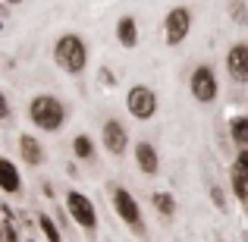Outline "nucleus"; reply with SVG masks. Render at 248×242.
<instances>
[{"instance_id": "nucleus-6", "label": "nucleus", "mask_w": 248, "mask_h": 242, "mask_svg": "<svg viewBox=\"0 0 248 242\" xmlns=\"http://www.w3.org/2000/svg\"><path fill=\"white\" fill-rule=\"evenodd\" d=\"M188 88H192V97L201 104H211L214 97H217V76H214L211 66H198L192 73V82H188Z\"/></svg>"}, {"instance_id": "nucleus-24", "label": "nucleus", "mask_w": 248, "mask_h": 242, "mask_svg": "<svg viewBox=\"0 0 248 242\" xmlns=\"http://www.w3.org/2000/svg\"><path fill=\"white\" fill-rule=\"evenodd\" d=\"M0 29H3V16H0Z\"/></svg>"}, {"instance_id": "nucleus-23", "label": "nucleus", "mask_w": 248, "mask_h": 242, "mask_svg": "<svg viewBox=\"0 0 248 242\" xmlns=\"http://www.w3.org/2000/svg\"><path fill=\"white\" fill-rule=\"evenodd\" d=\"M6 3H22V0H6Z\"/></svg>"}, {"instance_id": "nucleus-9", "label": "nucleus", "mask_w": 248, "mask_h": 242, "mask_svg": "<svg viewBox=\"0 0 248 242\" xmlns=\"http://www.w3.org/2000/svg\"><path fill=\"white\" fill-rule=\"evenodd\" d=\"M226 69L236 82H248V44H236L226 54Z\"/></svg>"}, {"instance_id": "nucleus-3", "label": "nucleus", "mask_w": 248, "mask_h": 242, "mask_svg": "<svg viewBox=\"0 0 248 242\" xmlns=\"http://www.w3.org/2000/svg\"><path fill=\"white\" fill-rule=\"evenodd\" d=\"M188 29H192V13H188L186 6H173L164 19V41L170 48H176V44L186 41Z\"/></svg>"}, {"instance_id": "nucleus-22", "label": "nucleus", "mask_w": 248, "mask_h": 242, "mask_svg": "<svg viewBox=\"0 0 248 242\" xmlns=\"http://www.w3.org/2000/svg\"><path fill=\"white\" fill-rule=\"evenodd\" d=\"M10 116V104H6V97L0 95V120H6Z\"/></svg>"}, {"instance_id": "nucleus-10", "label": "nucleus", "mask_w": 248, "mask_h": 242, "mask_svg": "<svg viewBox=\"0 0 248 242\" xmlns=\"http://www.w3.org/2000/svg\"><path fill=\"white\" fill-rule=\"evenodd\" d=\"M135 161H139V170L145 176H154L157 167H160L157 151H154V145H148V142H139V145H135Z\"/></svg>"}, {"instance_id": "nucleus-11", "label": "nucleus", "mask_w": 248, "mask_h": 242, "mask_svg": "<svg viewBox=\"0 0 248 242\" xmlns=\"http://www.w3.org/2000/svg\"><path fill=\"white\" fill-rule=\"evenodd\" d=\"M0 189H3V192H10V195H16L19 189H22V179H19L16 163L6 161V158H0Z\"/></svg>"}, {"instance_id": "nucleus-12", "label": "nucleus", "mask_w": 248, "mask_h": 242, "mask_svg": "<svg viewBox=\"0 0 248 242\" xmlns=\"http://www.w3.org/2000/svg\"><path fill=\"white\" fill-rule=\"evenodd\" d=\"M116 41H120L126 50H132L135 44H139V25H135L132 16H123L120 22H116Z\"/></svg>"}, {"instance_id": "nucleus-15", "label": "nucleus", "mask_w": 248, "mask_h": 242, "mask_svg": "<svg viewBox=\"0 0 248 242\" xmlns=\"http://www.w3.org/2000/svg\"><path fill=\"white\" fill-rule=\"evenodd\" d=\"M230 132H232V139H236L239 148H248V116H236V120L230 123Z\"/></svg>"}, {"instance_id": "nucleus-13", "label": "nucleus", "mask_w": 248, "mask_h": 242, "mask_svg": "<svg viewBox=\"0 0 248 242\" xmlns=\"http://www.w3.org/2000/svg\"><path fill=\"white\" fill-rule=\"evenodd\" d=\"M19 151H22L25 163H31V167H38V163L44 161V148H41V142L31 139V135H22V139H19Z\"/></svg>"}, {"instance_id": "nucleus-17", "label": "nucleus", "mask_w": 248, "mask_h": 242, "mask_svg": "<svg viewBox=\"0 0 248 242\" xmlns=\"http://www.w3.org/2000/svg\"><path fill=\"white\" fill-rule=\"evenodd\" d=\"M73 151H76V158L88 161L91 154H94V145H91V139H88V135H76V139H73Z\"/></svg>"}, {"instance_id": "nucleus-14", "label": "nucleus", "mask_w": 248, "mask_h": 242, "mask_svg": "<svg viewBox=\"0 0 248 242\" xmlns=\"http://www.w3.org/2000/svg\"><path fill=\"white\" fill-rule=\"evenodd\" d=\"M151 205L157 208L164 217H173V214H176V201H173V195H170V192H154L151 195Z\"/></svg>"}, {"instance_id": "nucleus-20", "label": "nucleus", "mask_w": 248, "mask_h": 242, "mask_svg": "<svg viewBox=\"0 0 248 242\" xmlns=\"http://www.w3.org/2000/svg\"><path fill=\"white\" fill-rule=\"evenodd\" d=\"M211 198H214V205H217L220 211L226 208V201H223V189H217V186H214V189H211Z\"/></svg>"}, {"instance_id": "nucleus-8", "label": "nucleus", "mask_w": 248, "mask_h": 242, "mask_svg": "<svg viewBox=\"0 0 248 242\" xmlns=\"http://www.w3.org/2000/svg\"><path fill=\"white\" fill-rule=\"evenodd\" d=\"M101 142H104V148H107L110 154H123V151H126V145H129L126 126L116 123V120H107V123H104V129H101Z\"/></svg>"}, {"instance_id": "nucleus-5", "label": "nucleus", "mask_w": 248, "mask_h": 242, "mask_svg": "<svg viewBox=\"0 0 248 242\" xmlns=\"http://www.w3.org/2000/svg\"><path fill=\"white\" fill-rule=\"evenodd\" d=\"M66 208H69V217H73L82 230H94L97 226V211H94V205H91L88 195H82V192L73 189V192L66 195Z\"/></svg>"}, {"instance_id": "nucleus-18", "label": "nucleus", "mask_w": 248, "mask_h": 242, "mask_svg": "<svg viewBox=\"0 0 248 242\" xmlns=\"http://www.w3.org/2000/svg\"><path fill=\"white\" fill-rule=\"evenodd\" d=\"M230 16L236 25H248V6L245 0H230Z\"/></svg>"}, {"instance_id": "nucleus-7", "label": "nucleus", "mask_w": 248, "mask_h": 242, "mask_svg": "<svg viewBox=\"0 0 248 242\" xmlns=\"http://www.w3.org/2000/svg\"><path fill=\"white\" fill-rule=\"evenodd\" d=\"M113 211L120 214V220H126L135 233H141V211H139V201L126 192V189H116L113 192Z\"/></svg>"}, {"instance_id": "nucleus-16", "label": "nucleus", "mask_w": 248, "mask_h": 242, "mask_svg": "<svg viewBox=\"0 0 248 242\" xmlns=\"http://www.w3.org/2000/svg\"><path fill=\"white\" fill-rule=\"evenodd\" d=\"M232 189H236V195H239L242 201L248 198V173H245L242 167H239V163L232 167Z\"/></svg>"}, {"instance_id": "nucleus-19", "label": "nucleus", "mask_w": 248, "mask_h": 242, "mask_svg": "<svg viewBox=\"0 0 248 242\" xmlns=\"http://www.w3.org/2000/svg\"><path fill=\"white\" fill-rule=\"evenodd\" d=\"M38 224H41V233L47 236V242H60V230H57V224L50 217H41Z\"/></svg>"}, {"instance_id": "nucleus-26", "label": "nucleus", "mask_w": 248, "mask_h": 242, "mask_svg": "<svg viewBox=\"0 0 248 242\" xmlns=\"http://www.w3.org/2000/svg\"><path fill=\"white\" fill-rule=\"evenodd\" d=\"M245 201H248V198H245Z\"/></svg>"}, {"instance_id": "nucleus-4", "label": "nucleus", "mask_w": 248, "mask_h": 242, "mask_svg": "<svg viewBox=\"0 0 248 242\" xmlns=\"http://www.w3.org/2000/svg\"><path fill=\"white\" fill-rule=\"evenodd\" d=\"M126 104H129V113H132L135 120H151V116L157 113V95H154L148 85H135V88H129Z\"/></svg>"}, {"instance_id": "nucleus-2", "label": "nucleus", "mask_w": 248, "mask_h": 242, "mask_svg": "<svg viewBox=\"0 0 248 242\" xmlns=\"http://www.w3.org/2000/svg\"><path fill=\"white\" fill-rule=\"evenodd\" d=\"M29 116L38 129L44 132H60L63 129V120H66V107L57 101L54 95H38L35 101L29 104Z\"/></svg>"}, {"instance_id": "nucleus-25", "label": "nucleus", "mask_w": 248, "mask_h": 242, "mask_svg": "<svg viewBox=\"0 0 248 242\" xmlns=\"http://www.w3.org/2000/svg\"><path fill=\"white\" fill-rule=\"evenodd\" d=\"M0 239H3V230H0Z\"/></svg>"}, {"instance_id": "nucleus-1", "label": "nucleus", "mask_w": 248, "mask_h": 242, "mask_svg": "<svg viewBox=\"0 0 248 242\" xmlns=\"http://www.w3.org/2000/svg\"><path fill=\"white\" fill-rule=\"evenodd\" d=\"M54 60L63 73L79 76L85 69V63H88V48H85V41L79 35H63V38H57V44H54Z\"/></svg>"}, {"instance_id": "nucleus-21", "label": "nucleus", "mask_w": 248, "mask_h": 242, "mask_svg": "<svg viewBox=\"0 0 248 242\" xmlns=\"http://www.w3.org/2000/svg\"><path fill=\"white\" fill-rule=\"evenodd\" d=\"M236 163H239V167H242L245 173H248V148H242V151H239V161H236Z\"/></svg>"}]
</instances>
